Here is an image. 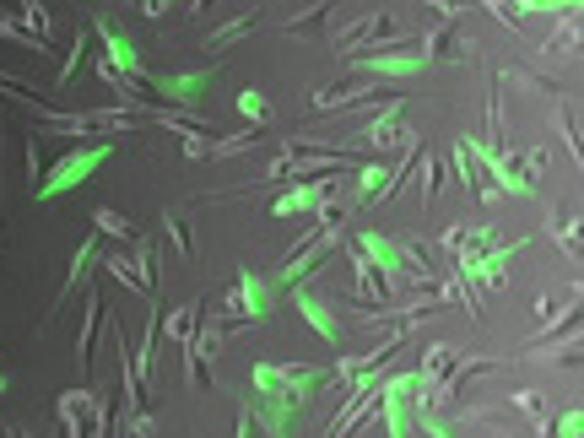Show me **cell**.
Instances as JSON below:
<instances>
[{
  "instance_id": "cell-1",
  "label": "cell",
  "mask_w": 584,
  "mask_h": 438,
  "mask_svg": "<svg viewBox=\"0 0 584 438\" xmlns=\"http://www.w3.org/2000/svg\"><path fill=\"white\" fill-rule=\"evenodd\" d=\"M325 384H336V374L314 363H255V395H292L309 406Z\"/></svg>"
},
{
  "instance_id": "cell-2",
  "label": "cell",
  "mask_w": 584,
  "mask_h": 438,
  "mask_svg": "<svg viewBox=\"0 0 584 438\" xmlns=\"http://www.w3.org/2000/svg\"><path fill=\"white\" fill-rule=\"evenodd\" d=\"M114 157V146L109 141H98V146H87V152H71V157H60L55 163V174H44L38 179V201H55V195H65V190H76V184H87L92 174H98L103 163Z\"/></svg>"
},
{
  "instance_id": "cell-3",
  "label": "cell",
  "mask_w": 584,
  "mask_h": 438,
  "mask_svg": "<svg viewBox=\"0 0 584 438\" xmlns=\"http://www.w3.org/2000/svg\"><path fill=\"white\" fill-rule=\"evenodd\" d=\"M55 417H60V428L65 433H109V411H103L98 401V390H65L60 395V406H55Z\"/></svg>"
},
{
  "instance_id": "cell-4",
  "label": "cell",
  "mask_w": 584,
  "mask_h": 438,
  "mask_svg": "<svg viewBox=\"0 0 584 438\" xmlns=\"http://www.w3.org/2000/svg\"><path fill=\"white\" fill-rule=\"evenodd\" d=\"M406 141H417V130L406 125V98H390L374 119H368L363 146H368V152H401Z\"/></svg>"
},
{
  "instance_id": "cell-5",
  "label": "cell",
  "mask_w": 584,
  "mask_h": 438,
  "mask_svg": "<svg viewBox=\"0 0 584 438\" xmlns=\"http://www.w3.org/2000/svg\"><path fill=\"white\" fill-rule=\"evenodd\" d=\"M411 395H417V374H384L379 379V417L390 433H411V422H417Z\"/></svg>"
},
{
  "instance_id": "cell-6",
  "label": "cell",
  "mask_w": 584,
  "mask_h": 438,
  "mask_svg": "<svg viewBox=\"0 0 584 438\" xmlns=\"http://www.w3.org/2000/svg\"><path fill=\"white\" fill-rule=\"evenodd\" d=\"M336 201V174H314V179H298L292 190L276 195V206H271V217H309V211H320Z\"/></svg>"
},
{
  "instance_id": "cell-7",
  "label": "cell",
  "mask_w": 584,
  "mask_h": 438,
  "mask_svg": "<svg viewBox=\"0 0 584 438\" xmlns=\"http://www.w3.org/2000/svg\"><path fill=\"white\" fill-rule=\"evenodd\" d=\"M98 265H109V271H114L125 287H136L141 298H152V287H157V260H152V244H141V238H136V260H130V255H98Z\"/></svg>"
},
{
  "instance_id": "cell-8",
  "label": "cell",
  "mask_w": 584,
  "mask_h": 438,
  "mask_svg": "<svg viewBox=\"0 0 584 438\" xmlns=\"http://www.w3.org/2000/svg\"><path fill=\"white\" fill-rule=\"evenodd\" d=\"M395 33H401V22L384 17V11H374V17H363V22H352V28L330 33V49H336V55L347 60V55H357L363 44H374V38H395Z\"/></svg>"
},
{
  "instance_id": "cell-9",
  "label": "cell",
  "mask_w": 584,
  "mask_h": 438,
  "mask_svg": "<svg viewBox=\"0 0 584 438\" xmlns=\"http://www.w3.org/2000/svg\"><path fill=\"white\" fill-rule=\"evenodd\" d=\"M347 260H352V282H357V303H363V309H379V303H390V298H395L390 276H384L379 265L363 255V249H352Z\"/></svg>"
},
{
  "instance_id": "cell-10",
  "label": "cell",
  "mask_w": 584,
  "mask_h": 438,
  "mask_svg": "<svg viewBox=\"0 0 584 438\" xmlns=\"http://www.w3.org/2000/svg\"><path fill=\"white\" fill-rule=\"evenodd\" d=\"M374 82H379V76H357V82L314 87V92H309V109H314V114H330V109H347V103H363V98H374Z\"/></svg>"
},
{
  "instance_id": "cell-11",
  "label": "cell",
  "mask_w": 584,
  "mask_h": 438,
  "mask_svg": "<svg viewBox=\"0 0 584 438\" xmlns=\"http://www.w3.org/2000/svg\"><path fill=\"white\" fill-rule=\"evenodd\" d=\"M357 249H363V255L374 260L384 276H390V287H395V282H406V249H401V238H384V233H357Z\"/></svg>"
},
{
  "instance_id": "cell-12",
  "label": "cell",
  "mask_w": 584,
  "mask_h": 438,
  "mask_svg": "<svg viewBox=\"0 0 584 438\" xmlns=\"http://www.w3.org/2000/svg\"><path fill=\"white\" fill-rule=\"evenodd\" d=\"M92 33H98V44H103V60H114L119 71L130 76V82H141V76H146V65H141V49L130 44L125 33H114L109 22H92Z\"/></svg>"
},
{
  "instance_id": "cell-13",
  "label": "cell",
  "mask_w": 584,
  "mask_h": 438,
  "mask_svg": "<svg viewBox=\"0 0 584 438\" xmlns=\"http://www.w3.org/2000/svg\"><path fill=\"white\" fill-rule=\"evenodd\" d=\"M211 82V71H179V76H141V87H152V92H163L174 109H184V103H195L201 98V87Z\"/></svg>"
},
{
  "instance_id": "cell-14",
  "label": "cell",
  "mask_w": 584,
  "mask_h": 438,
  "mask_svg": "<svg viewBox=\"0 0 584 438\" xmlns=\"http://www.w3.org/2000/svg\"><path fill=\"white\" fill-rule=\"evenodd\" d=\"M417 49L428 55V65H433V60H438V65H466V60H476V49H471L455 28H438V33H428V38H417Z\"/></svg>"
},
{
  "instance_id": "cell-15",
  "label": "cell",
  "mask_w": 584,
  "mask_h": 438,
  "mask_svg": "<svg viewBox=\"0 0 584 438\" xmlns=\"http://www.w3.org/2000/svg\"><path fill=\"white\" fill-rule=\"evenodd\" d=\"M292 303H298L303 320H309V325L330 341V347H336V341H341V320L330 314V298H320V292H309V287H298V292H292Z\"/></svg>"
},
{
  "instance_id": "cell-16",
  "label": "cell",
  "mask_w": 584,
  "mask_h": 438,
  "mask_svg": "<svg viewBox=\"0 0 584 438\" xmlns=\"http://www.w3.org/2000/svg\"><path fill=\"white\" fill-rule=\"evenodd\" d=\"M417 71H428L422 49H384V55L363 60V76H417Z\"/></svg>"
},
{
  "instance_id": "cell-17",
  "label": "cell",
  "mask_w": 584,
  "mask_h": 438,
  "mask_svg": "<svg viewBox=\"0 0 584 438\" xmlns=\"http://www.w3.org/2000/svg\"><path fill=\"white\" fill-rule=\"evenodd\" d=\"M238 298H244L249 320H265V314H271V282H265L260 271H238Z\"/></svg>"
},
{
  "instance_id": "cell-18",
  "label": "cell",
  "mask_w": 584,
  "mask_h": 438,
  "mask_svg": "<svg viewBox=\"0 0 584 438\" xmlns=\"http://www.w3.org/2000/svg\"><path fill=\"white\" fill-rule=\"evenodd\" d=\"M541 49H547V60H557V55H574V49H579V6L557 11V33H552Z\"/></svg>"
},
{
  "instance_id": "cell-19",
  "label": "cell",
  "mask_w": 584,
  "mask_h": 438,
  "mask_svg": "<svg viewBox=\"0 0 584 438\" xmlns=\"http://www.w3.org/2000/svg\"><path fill=\"white\" fill-rule=\"evenodd\" d=\"M255 28H260V17H255V11H244V17L222 22V28H217V33L206 38V49H211V55H222V49H228V44H238V38H249V33H255Z\"/></svg>"
},
{
  "instance_id": "cell-20",
  "label": "cell",
  "mask_w": 584,
  "mask_h": 438,
  "mask_svg": "<svg viewBox=\"0 0 584 438\" xmlns=\"http://www.w3.org/2000/svg\"><path fill=\"white\" fill-rule=\"evenodd\" d=\"M98 255H103V249H98V238H82V249H76V260H71V276H65V287H60V298H71V292L87 282V276H92V265H98Z\"/></svg>"
},
{
  "instance_id": "cell-21",
  "label": "cell",
  "mask_w": 584,
  "mask_h": 438,
  "mask_svg": "<svg viewBox=\"0 0 584 438\" xmlns=\"http://www.w3.org/2000/svg\"><path fill=\"white\" fill-rule=\"evenodd\" d=\"M195 320H201V303H190V309H174L168 320H157V330L168 336V347H184V341H190V330H195Z\"/></svg>"
},
{
  "instance_id": "cell-22",
  "label": "cell",
  "mask_w": 584,
  "mask_h": 438,
  "mask_svg": "<svg viewBox=\"0 0 584 438\" xmlns=\"http://www.w3.org/2000/svg\"><path fill=\"white\" fill-rule=\"evenodd\" d=\"M98 320H103V292L87 287V320H82V336H76V347H82V363L92 357V336H98Z\"/></svg>"
},
{
  "instance_id": "cell-23",
  "label": "cell",
  "mask_w": 584,
  "mask_h": 438,
  "mask_svg": "<svg viewBox=\"0 0 584 438\" xmlns=\"http://www.w3.org/2000/svg\"><path fill=\"white\" fill-rule=\"evenodd\" d=\"M0 38H11V44H22V49H49L44 44V33H33L22 17H11V11H0Z\"/></svg>"
},
{
  "instance_id": "cell-24",
  "label": "cell",
  "mask_w": 584,
  "mask_h": 438,
  "mask_svg": "<svg viewBox=\"0 0 584 438\" xmlns=\"http://www.w3.org/2000/svg\"><path fill=\"white\" fill-rule=\"evenodd\" d=\"M455 174H460V184L466 190H476V184L487 179V168L476 163V152H471V141H455Z\"/></svg>"
},
{
  "instance_id": "cell-25",
  "label": "cell",
  "mask_w": 584,
  "mask_h": 438,
  "mask_svg": "<svg viewBox=\"0 0 584 438\" xmlns=\"http://www.w3.org/2000/svg\"><path fill=\"white\" fill-rule=\"evenodd\" d=\"M384 179H390V168H384V163L357 168V206H374V195L384 190Z\"/></svg>"
},
{
  "instance_id": "cell-26",
  "label": "cell",
  "mask_w": 584,
  "mask_h": 438,
  "mask_svg": "<svg viewBox=\"0 0 584 438\" xmlns=\"http://www.w3.org/2000/svg\"><path fill=\"white\" fill-rule=\"evenodd\" d=\"M417 179H422V206H433V195H438V184H444V163L428 152V157H417Z\"/></svg>"
},
{
  "instance_id": "cell-27",
  "label": "cell",
  "mask_w": 584,
  "mask_h": 438,
  "mask_svg": "<svg viewBox=\"0 0 584 438\" xmlns=\"http://www.w3.org/2000/svg\"><path fill=\"white\" fill-rule=\"evenodd\" d=\"M265 136L260 125H249V130H238V136H222V141H211V157H233V152H244V146H255Z\"/></svg>"
},
{
  "instance_id": "cell-28",
  "label": "cell",
  "mask_w": 584,
  "mask_h": 438,
  "mask_svg": "<svg viewBox=\"0 0 584 438\" xmlns=\"http://www.w3.org/2000/svg\"><path fill=\"white\" fill-rule=\"evenodd\" d=\"M92 222H98V233H109V238H125V244H130V238H136V228H130V222L119 217V211H109V206H98V211H92Z\"/></svg>"
},
{
  "instance_id": "cell-29",
  "label": "cell",
  "mask_w": 584,
  "mask_h": 438,
  "mask_svg": "<svg viewBox=\"0 0 584 438\" xmlns=\"http://www.w3.org/2000/svg\"><path fill=\"white\" fill-rule=\"evenodd\" d=\"M238 114H244L249 125H271V103H265L260 92H238Z\"/></svg>"
},
{
  "instance_id": "cell-30",
  "label": "cell",
  "mask_w": 584,
  "mask_h": 438,
  "mask_svg": "<svg viewBox=\"0 0 584 438\" xmlns=\"http://www.w3.org/2000/svg\"><path fill=\"white\" fill-rule=\"evenodd\" d=\"M514 411H525L536 433L547 428V406H541V395H536V390H520V395H514Z\"/></svg>"
},
{
  "instance_id": "cell-31",
  "label": "cell",
  "mask_w": 584,
  "mask_h": 438,
  "mask_svg": "<svg viewBox=\"0 0 584 438\" xmlns=\"http://www.w3.org/2000/svg\"><path fill=\"white\" fill-rule=\"evenodd\" d=\"M476 6H487V11H493V17L503 22V28H514V33L525 28V11L514 6V0H476Z\"/></svg>"
},
{
  "instance_id": "cell-32",
  "label": "cell",
  "mask_w": 584,
  "mask_h": 438,
  "mask_svg": "<svg viewBox=\"0 0 584 438\" xmlns=\"http://www.w3.org/2000/svg\"><path fill=\"white\" fill-rule=\"evenodd\" d=\"M22 6V22H28L33 33H44V44H49V11H44V0H17Z\"/></svg>"
},
{
  "instance_id": "cell-33",
  "label": "cell",
  "mask_w": 584,
  "mask_h": 438,
  "mask_svg": "<svg viewBox=\"0 0 584 438\" xmlns=\"http://www.w3.org/2000/svg\"><path fill=\"white\" fill-rule=\"evenodd\" d=\"M552 238L568 249V255H579V217H557L552 222Z\"/></svg>"
},
{
  "instance_id": "cell-34",
  "label": "cell",
  "mask_w": 584,
  "mask_h": 438,
  "mask_svg": "<svg viewBox=\"0 0 584 438\" xmlns=\"http://www.w3.org/2000/svg\"><path fill=\"white\" fill-rule=\"evenodd\" d=\"M163 228H168V238H174V249H179V255H190V228H184V211H168V217H163Z\"/></svg>"
},
{
  "instance_id": "cell-35",
  "label": "cell",
  "mask_w": 584,
  "mask_h": 438,
  "mask_svg": "<svg viewBox=\"0 0 584 438\" xmlns=\"http://www.w3.org/2000/svg\"><path fill=\"white\" fill-rule=\"evenodd\" d=\"M87 60V28L82 33H76V44H71V55H65V65H60V87L65 82H71V76H76V65H82Z\"/></svg>"
},
{
  "instance_id": "cell-36",
  "label": "cell",
  "mask_w": 584,
  "mask_h": 438,
  "mask_svg": "<svg viewBox=\"0 0 584 438\" xmlns=\"http://www.w3.org/2000/svg\"><path fill=\"white\" fill-rule=\"evenodd\" d=\"M179 146H184V157H211V141L195 136V130H179Z\"/></svg>"
},
{
  "instance_id": "cell-37",
  "label": "cell",
  "mask_w": 584,
  "mask_h": 438,
  "mask_svg": "<svg viewBox=\"0 0 584 438\" xmlns=\"http://www.w3.org/2000/svg\"><path fill=\"white\" fill-rule=\"evenodd\" d=\"M466 244H471V228H449L444 238H438V249H444V255H460Z\"/></svg>"
},
{
  "instance_id": "cell-38",
  "label": "cell",
  "mask_w": 584,
  "mask_h": 438,
  "mask_svg": "<svg viewBox=\"0 0 584 438\" xmlns=\"http://www.w3.org/2000/svg\"><path fill=\"white\" fill-rule=\"evenodd\" d=\"M325 11H330V6H325V0H320V6H314V11H303V17H292V22H287L282 33H303V28H314V22H325Z\"/></svg>"
},
{
  "instance_id": "cell-39",
  "label": "cell",
  "mask_w": 584,
  "mask_h": 438,
  "mask_svg": "<svg viewBox=\"0 0 584 438\" xmlns=\"http://www.w3.org/2000/svg\"><path fill=\"white\" fill-rule=\"evenodd\" d=\"M476 6V0H433V11H438V17H444V22H455V17H466V11Z\"/></svg>"
},
{
  "instance_id": "cell-40",
  "label": "cell",
  "mask_w": 584,
  "mask_h": 438,
  "mask_svg": "<svg viewBox=\"0 0 584 438\" xmlns=\"http://www.w3.org/2000/svg\"><path fill=\"white\" fill-rule=\"evenodd\" d=\"M579 422H584V411H579V406H574V411H563V417H557V433L574 438V433H579Z\"/></svg>"
},
{
  "instance_id": "cell-41",
  "label": "cell",
  "mask_w": 584,
  "mask_h": 438,
  "mask_svg": "<svg viewBox=\"0 0 584 438\" xmlns=\"http://www.w3.org/2000/svg\"><path fill=\"white\" fill-rule=\"evenodd\" d=\"M238 433H260V411H255V406L238 411Z\"/></svg>"
},
{
  "instance_id": "cell-42",
  "label": "cell",
  "mask_w": 584,
  "mask_h": 438,
  "mask_svg": "<svg viewBox=\"0 0 584 438\" xmlns=\"http://www.w3.org/2000/svg\"><path fill=\"white\" fill-rule=\"evenodd\" d=\"M530 309H536V320H541V325H547V320H552V314H557V298H536V303H530Z\"/></svg>"
},
{
  "instance_id": "cell-43",
  "label": "cell",
  "mask_w": 584,
  "mask_h": 438,
  "mask_svg": "<svg viewBox=\"0 0 584 438\" xmlns=\"http://www.w3.org/2000/svg\"><path fill=\"white\" fill-rule=\"evenodd\" d=\"M184 11H190V17H195V11H206V0H184Z\"/></svg>"
},
{
  "instance_id": "cell-44",
  "label": "cell",
  "mask_w": 584,
  "mask_h": 438,
  "mask_svg": "<svg viewBox=\"0 0 584 438\" xmlns=\"http://www.w3.org/2000/svg\"><path fill=\"white\" fill-rule=\"evenodd\" d=\"M0 390H6V374H0Z\"/></svg>"
}]
</instances>
